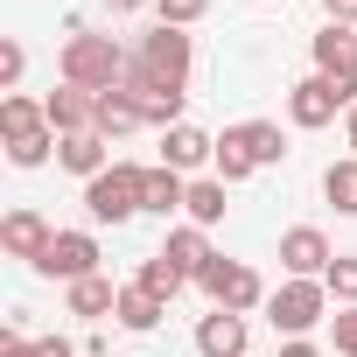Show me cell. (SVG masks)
Segmentation results:
<instances>
[{
	"mask_svg": "<svg viewBox=\"0 0 357 357\" xmlns=\"http://www.w3.org/2000/svg\"><path fill=\"white\" fill-rule=\"evenodd\" d=\"M190 56H197V50H190L183 29H161V22H154V29L140 36V56L126 63V91H183V84H190Z\"/></svg>",
	"mask_w": 357,
	"mask_h": 357,
	"instance_id": "6da1fadb",
	"label": "cell"
},
{
	"mask_svg": "<svg viewBox=\"0 0 357 357\" xmlns=\"http://www.w3.org/2000/svg\"><path fill=\"white\" fill-rule=\"evenodd\" d=\"M308 50H315V70H322V77H329V84L357 105V29H336V22H329Z\"/></svg>",
	"mask_w": 357,
	"mask_h": 357,
	"instance_id": "ba28073f",
	"label": "cell"
},
{
	"mask_svg": "<svg viewBox=\"0 0 357 357\" xmlns=\"http://www.w3.org/2000/svg\"><path fill=\"white\" fill-rule=\"evenodd\" d=\"M168 315V301H154L147 287H119V329H133V336H147L154 322Z\"/></svg>",
	"mask_w": 357,
	"mask_h": 357,
	"instance_id": "44dd1931",
	"label": "cell"
},
{
	"mask_svg": "<svg viewBox=\"0 0 357 357\" xmlns=\"http://www.w3.org/2000/svg\"><path fill=\"white\" fill-rule=\"evenodd\" d=\"M161 259H168V266H183V273L197 280V273H204V266H211L218 252H211L204 225H175V231H168V245H161Z\"/></svg>",
	"mask_w": 357,
	"mask_h": 357,
	"instance_id": "2e32d148",
	"label": "cell"
},
{
	"mask_svg": "<svg viewBox=\"0 0 357 357\" xmlns=\"http://www.w3.org/2000/svg\"><path fill=\"white\" fill-rule=\"evenodd\" d=\"M133 211H147V168L140 161H112L98 183H84V218L91 225H126Z\"/></svg>",
	"mask_w": 357,
	"mask_h": 357,
	"instance_id": "3957f363",
	"label": "cell"
},
{
	"mask_svg": "<svg viewBox=\"0 0 357 357\" xmlns=\"http://www.w3.org/2000/svg\"><path fill=\"white\" fill-rule=\"evenodd\" d=\"M343 133H350V154H357V105L343 112Z\"/></svg>",
	"mask_w": 357,
	"mask_h": 357,
	"instance_id": "d6a6232c",
	"label": "cell"
},
{
	"mask_svg": "<svg viewBox=\"0 0 357 357\" xmlns=\"http://www.w3.org/2000/svg\"><path fill=\"white\" fill-rule=\"evenodd\" d=\"M211 15V0H154V22L161 29H190V22H204Z\"/></svg>",
	"mask_w": 357,
	"mask_h": 357,
	"instance_id": "484cf974",
	"label": "cell"
},
{
	"mask_svg": "<svg viewBox=\"0 0 357 357\" xmlns=\"http://www.w3.org/2000/svg\"><path fill=\"white\" fill-rule=\"evenodd\" d=\"M204 161H218V140L204 133V126H168L161 133V168H175V175H190V168H204Z\"/></svg>",
	"mask_w": 357,
	"mask_h": 357,
	"instance_id": "7c38bea8",
	"label": "cell"
},
{
	"mask_svg": "<svg viewBox=\"0 0 357 357\" xmlns=\"http://www.w3.org/2000/svg\"><path fill=\"white\" fill-rule=\"evenodd\" d=\"M322 15H329L336 29H357V0H322Z\"/></svg>",
	"mask_w": 357,
	"mask_h": 357,
	"instance_id": "f546056e",
	"label": "cell"
},
{
	"mask_svg": "<svg viewBox=\"0 0 357 357\" xmlns=\"http://www.w3.org/2000/svg\"><path fill=\"white\" fill-rule=\"evenodd\" d=\"M36 273H43V280H63V287H70V280H91V273H98V238H91V231H56L50 252L36 259Z\"/></svg>",
	"mask_w": 357,
	"mask_h": 357,
	"instance_id": "8992f818",
	"label": "cell"
},
{
	"mask_svg": "<svg viewBox=\"0 0 357 357\" xmlns=\"http://www.w3.org/2000/svg\"><path fill=\"white\" fill-rule=\"evenodd\" d=\"M225 147H231V154H245L252 168L287 161V133H280L273 119H245V126H231V133H225Z\"/></svg>",
	"mask_w": 357,
	"mask_h": 357,
	"instance_id": "30bf717a",
	"label": "cell"
},
{
	"mask_svg": "<svg viewBox=\"0 0 357 357\" xmlns=\"http://www.w3.org/2000/svg\"><path fill=\"white\" fill-rule=\"evenodd\" d=\"M84 357H112V350H84Z\"/></svg>",
	"mask_w": 357,
	"mask_h": 357,
	"instance_id": "e575fe53",
	"label": "cell"
},
{
	"mask_svg": "<svg viewBox=\"0 0 357 357\" xmlns=\"http://www.w3.org/2000/svg\"><path fill=\"white\" fill-rule=\"evenodd\" d=\"M22 70H29V50H22V43H0V84L15 91V84H22Z\"/></svg>",
	"mask_w": 357,
	"mask_h": 357,
	"instance_id": "4316f807",
	"label": "cell"
},
{
	"mask_svg": "<svg viewBox=\"0 0 357 357\" xmlns=\"http://www.w3.org/2000/svg\"><path fill=\"white\" fill-rule=\"evenodd\" d=\"M56 161H63L70 175H84V183H98V175L112 168V140H105V133H63V140H56Z\"/></svg>",
	"mask_w": 357,
	"mask_h": 357,
	"instance_id": "9a60e30c",
	"label": "cell"
},
{
	"mask_svg": "<svg viewBox=\"0 0 357 357\" xmlns=\"http://www.w3.org/2000/svg\"><path fill=\"white\" fill-rule=\"evenodd\" d=\"M322 287H329V301L357 308V252H336V259H329V273H322Z\"/></svg>",
	"mask_w": 357,
	"mask_h": 357,
	"instance_id": "d4e9b609",
	"label": "cell"
},
{
	"mask_svg": "<svg viewBox=\"0 0 357 357\" xmlns=\"http://www.w3.org/2000/svg\"><path fill=\"white\" fill-rule=\"evenodd\" d=\"M329 238L315 231V225H294V231H280V266H287V280H322L329 273Z\"/></svg>",
	"mask_w": 357,
	"mask_h": 357,
	"instance_id": "9c48e42d",
	"label": "cell"
},
{
	"mask_svg": "<svg viewBox=\"0 0 357 357\" xmlns=\"http://www.w3.org/2000/svg\"><path fill=\"white\" fill-rule=\"evenodd\" d=\"M43 126H50V112H43L36 98H22V91L0 98V133H8V147H15V140H29V133H43Z\"/></svg>",
	"mask_w": 357,
	"mask_h": 357,
	"instance_id": "d6986e66",
	"label": "cell"
},
{
	"mask_svg": "<svg viewBox=\"0 0 357 357\" xmlns=\"http://www.w3.org/2000/svg\"><path fill=\"white\" fill-rule=\"evenodd\" d=\"M50 238H56V231L43 225V211H8V218H0V245H8L15 259H29V266L50 252Z\"/></svg>",
	"mask_w": 357,
	"mask_h": 357,
	"instance_id": "5bb4252c",
	"label": "cell"
},
{
	"mask_svg": "<svg viewBox=\"0 0 357 357\" xmlns=\"http://www.w3.org/2000/svg\"><path fill=\"white\" fill-rule=\"evenodd\" d=\"M183 280H190V273H183V266H168L161 252H154V259H140V273H133V287H147L154 301H175V294H183Z\"/></svg>",
	"mask_w": 357,
	"mask_h": 357,
	"instance_id": "603a6c76",
	"label": "cell"
},
{
	"mask_svg": "<svg viewBox=\"0 0 357 357\" xmlns=\"http://www.w3.org/2000/svg\"><path fill=\"white\" fill-rule=\"evenodd\" d=\"M336 112H350V98L315 70V77H301V84H287V119L301 126V133H315V126H329Z\"/></svg>",
	"mask_w": 357,
	"mask_h": 357,
	"instance_id": "52a82bcc",
	"label": "cell"
},
{
	"mask_svg": "<svg viewBox=\"0 0 357 357\" xmlns=\"http://www.w3.org/2000/svg\"><path fill=\"white\" fill-rule=\"evenodd\" d=\"M245 343H252V329H245V315H231V308H211V315L197 322V357H245Z\"/></svg>",
	"mask_w": 357,
	"mask_h": 357,
	"instance_id": "8fae6325",
	"label": "cell"
},
{
	"mask_svg": "<svg viewBox=\"0 0 357 357\" xmlns=\"http://www.w3.org/2000/svg\"><path fill=\"white\" fill-rule=\"evenodd\" d=\"M197 287L211 294V308H231V315H252V308H266V280L245 266V259H211L204 273H197Z\"/></svg>",
	"mask_w": 357,
	"mask_h": 357,
	"instance_id": "277c9868",
	"label": "cell"
},
{
	"mask_svg": "<svg viewBox=\"0 0 357 357\" xmlns=\"http://www.w3.org/2000/svg\"><path fill=\"white\" fill-rule=\"evenodd\" d=\"M105 8H112V15H133V8H147V0H105Z\"/></svg>",
	"mask_w": 357,
	"mask_h": 357,
	"instance_id": "836d02e7",
	"label": "cell"
},
{
	"mask_svg": "<svg viewBox=\"0 0 357 357\" xmlns=\"http://www.w3.org/2000/svg\"><path fill=\"white\" fill-rule=\"evenodd\" d=\"M329 329H336V350H343V357H357V308H336V315H329Z\"/></svg>",
	"mask_w": 357,
	"mask_h": 357,
	"instance_id": "83f0119b",
	"label": "cell"
},
{
	"mask_svg": "<svg viewBox=\"0 0 357 357\" xmlns=\"http://www.w3.org/2000/svg\"><path fill=\"white\" fill-rule=\"evenodd\" d=\"M266 322L294 343V336H308L315 322H329V287L322 280H287V287H273L266 294Z\"/></svg>",
	"mask_w": 357,
	"mask_h": 357,
	"instance_id": "5b68a950",
	"label": "cell"
},
{
	"mask_svg": "<svg viewBox=\"0 0 357 357\" xmlns=\"http://www.w3.org/2000/svg\"><path fill=\"white\" fill-rule=\"evenodd\" d=\"M36 357H84V350H70L63 336H43V343H36Z\"/></svg>",
	"mask_w": 357,
	"mask_h": 357,
	"instance_id": "4dcf8cb0",
	"label": "cell"
},
{
	"mask_svg": "<svg viewBox=\"0 0 357 357\" xmlns=\"http://www.w3.org/2000/svg\"><path fill=\"white\" fill-rule=\"evenodd\" d=\"M70 315H84V322H98V315H119V287H112L105 273H91V280H70Z\"/></svg>",
	"mask_w": 357,
	"mask_h": 357,
	"instance_id": "ac0fdd59",
	"label": "cell"
},
{
	"mask_svg": "<svg viewBox=\"0 0 357 357\" xmlns=\"http://www.w3.org/2000/svg\"><path fill=\"white\" fill-rule=\"evenodd\" d=\"M280 357H322V350H315L308 336H294V343H280Z\"/></svg>",
	"mask_w": 357,
	"mask_h": 357,
	"instance_id": "1f68e13d",
	"label": "cell"
},
{
	"mask_svg": "<svg viewBox=\"0 0 357 357\" xmlns=\"http://www.w3.org/2000/svg\"><path fill=\"white\" fill-rule=\"evenodd\" d=\"M126 63H133V56H126L112 36H84V29H77V36L63 43V84H77V91H119V84H126Z\"/></svg>",
	"mask_w": 357,
	"mask_h": 357,
	"instance_id": "7a4b0ae2",
	"label": "cell"
},
{
	"mask_svg": "<svg viewBox=\"0 0 357 357\" xmlns=\"http://www.w3.org/2000/svg\"><path fill=\"white\" fill-rule=\"evenodd\" d=\"M322 197H329L343 218H357V154H343V161L322 168Z\"/></svg>",
	"mask_w": 357,
	"mask_h": 357,
	"instance_id": "7402d4cb",
	"label": "cell"
},
{
	"mask_svg": "<svg viewBox=\"0 0 357 357\" xmlns=\"http://www.w3.org/2000/svg\"><path fill=\"white\" fill-rule=\"evenodd\" d=\"M0 357H36V343L22 336V322H8V336H0Z\"/></svg>",
	"mask_w": 357,
	"mask_h": 357,
	"instance_id": "f1b7e54d",
	"label": "cell"
},
{
	"mask_svg": "<svg viewBox=\"0 0 357 357\" xmlns=\"http://www.w3.org/2000/svg\"><path fill=\"white\" fill-rule=\"evenodd\" d=\"M43 112H50V126H56V133H98V91L63 84V91H50V98H43Z\"/></svg>",
	"mask_w": 357,
	"mask_h": 357,
	"instance_id": "4fadbf2b",
	"label": "cell"
},
{
	"mask_svg": "<svg viewBox=\"0 0 357 357\" xmlns=\"http://www.w3.org/2000/svg\"><path fill=\"white\" fill-rule=\"evenodd\" d=\"M133 126H147V112H140V98L119 84V91H98V133L105 140H126Z\"/></svg>",
	"mask_w": 357,
	"mask_h": 357,
	"instance_id": "e0dca14e",
	"label": "cell"
},
{
	"mask_svg": "<svg viewBox=\"0 0 357 357\" xmlns=\"http://www.w3.org/2000/svg\"><path fill=\"white\" fill-rule=\"evenodd\" d=\"M225 190L231 183H218V175H204V183H190V225H225Z\"/></svg>",
	"mask_w": 357,
	"mask_h": 357,
	"instance_id": "cb8c5ba5",
	"label": "cell"
},
{
	"mask_svg": "<svg viewBox=\"0 0 357 357\" xmlns=\"http://www.w3.org/2000/svg\"><path fill=\"white\" fill-rule=\"evenodd\" d=\"M147 211H154V218L190 211V183H183L175 168H147Z\"/></svg>",
	"mask_w": 357,
	"mask_h": 357,
	"instance_id": "ffe728a7",
	"label": "cell"
}]
</instances>
